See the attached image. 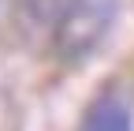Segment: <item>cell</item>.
Here are the masks:
<instances>
[{
  "label": "cell",
  "instance_id": "obj_1",
  "mask_svg": "<svg viewBox=\"0 0 134 131\" xmlns=\"http://www.w3.org/2000/svg\"><path fill=\"white\" fill-rule=\"evenodd\" d=\"M45 53L75 64L104 41L115 23V0H15Z\"/></svg>",
  "mask_w": 134,
  "mask_h": 131
},
{
  "label": "cell",
  "instance_id": "obj_2",
  "mask_svg": "<svg viewBox=\"0 0 134 131\" xmlns=\"http://www.w3.org/2000/svg\"><path fill=\"white\" fill-rule=\"evenodd\" d=\"M78 131H134V105L123 90H104L97 94Z\"/></svg>",
  "mask_w": 134,
  "mask_h": 131
}]
</instances>
